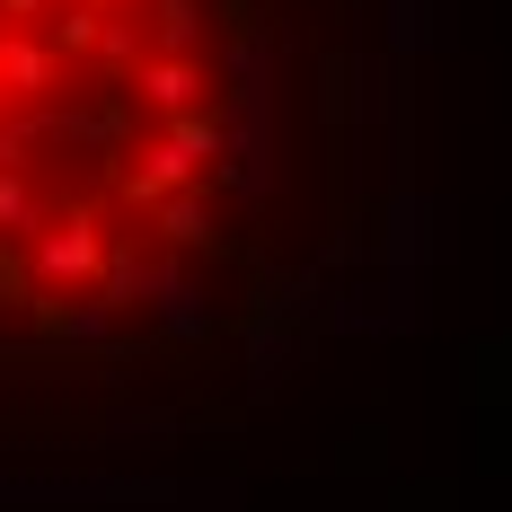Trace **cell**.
Returning a JSON list of instances; mask_svg holds the SVG:
<instances>
[{
  "label": "cell",
  "instance_id": "1",
  "mask_svg": "<svg viewBox=\"0 0 512 512\" xmlns=\"http://www.w3.org/2000/svg\"><path fill=\"white\" fill-rule=\"evenodd\" d=\"M415 0H0V451L230 433L407 248Z\"/></svg>",
  "mask_w": 512,
  "mask_h": 512
}]
</instances>
